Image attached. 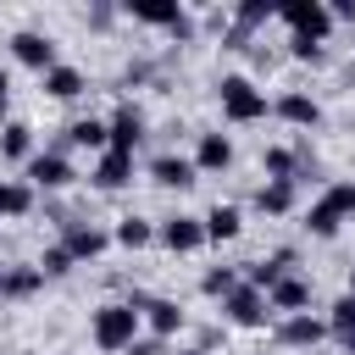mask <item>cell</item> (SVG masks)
<instances>
[{
	"mask_svg": "<svg viewBox=\"0 0 355 355\" xmlns=\"http://www.w3.org/2000/svg\"><path fill=\"white\" fill-rule=\"evenodd\" d=\"M139 338V305L133 300H111L94 311V344L105 355H128V344Z\"/></svg>",
	"mask_w": 355,
	"mask_h": 355,
	"instance_id": "cell-1",
	"label": "cell"
},
{
	"mask_svg": "<svg viewBox=\"0 0 355 355\" xmlns=\"http://www.w3.org/2000/svg\"><path fill=\"white\" fill-rule=\"evenodd\" d=\"M216 100H222V116L227 122H261L272 105H266V94L250 83V78H222L216 83Z\"/></svg>",
	"mask_w": 355,
	"mask_h": 355,
	"instance_id": "cell-2",
	"label": "cell"
},
{
	"mask_svg": "<svg viewBox=\"0 0 355 355\" xmlns=\"http://www.w3.org/2000/svg\"><path fill=\"white\" fill-rule=\"evenodd\" d=\"M277 17L288 22V33H294V39H311V44H322V39L333 33V11H327L322 0H283V6H277Z\"/></svg>",
	"mask_w": 355,
	"mask_h": 355,
	"instance_id": "cell-3",
	"label": "cell"
},
{
	"mask_svg": "<svg viewBox=\"0 0 355 355\" xmlns=\"http://www.w3.org/2000/svg\"><path fill=\"white\" fill-rule=\"evenodd\" d=\"M128 17L133 22H150V28H166L172 39H189L194 33V22H189V11L178 0H128Z\"/></svg>",
	"mask_w": 355,
	"mask_h": 355,
	"instance_id": "cell-4",
	"label": "cell"
},
{
	"mask_svg": "<svg viewBox=\"0 0 355 355\" xmlns=\"http://www.w3.org/2000/svg\"><path fill=\"white\" fill-rule=\"evenodd\" d=\"M222 316H227L233 327H266V322H272V300H266L261 288L239 283V288L222 300Z\"/></svg>",
	"mask_w": 355,
	"mask_h": 355,
	"instance_id": "cell-5",
	"label": "cell"
},
{
	"mask_svg": "<svg viewBox=\"0 0 355 355\" xmlns=\"http://www.w3.org/2000/svg\"><path fill=\"white\" fill-rule=\"evenodd\" d=\"M11 55L44 78V72L55 67V39H50V33H33V28H22V33H11Z\"/></svg>",
	"mask_w": 355,
	"mask_h": 355,
	"instance_id": "cell-6",
	"label": "cell"
},
{
	"mask_svg": "<svg viewBox=\"0 0 355 355\" xmlns=\"http://www.w3.org/2000/svg\"><path fill=\"white\" fill-rule=\"evenodd\" d=\"M155 239H161L172 255H189V250H200V244H205V216H166Z\"/></svg>",
	"mask_w": 355,
	"mask_h": 355,
	"instance_id": "cell-7",
	"label": "cell"
},
{
	"mask_svg": "<svg viewBox=\"0 0 355 355\" xmlns=\"http://www.w3.org/2000/svg\"><path fill=\"white\" fill-rule=\"evenodd\" d=\"M28 183H33V189H67V183H72V161H67L61 150H39V155L28 161Z\"/></svg>",
	"mask_w": 355,
	"mask_h": 355,
	"instance_id": "cell-8",
	"label": "cell"
},
{
	"mask_svg": "<svg viewBox=\"0 0 355 355\" xmlns=\"http://www.w3.org/2000/svg\"><path fill=\"white\" fill-rule=\"evenodd\" d=\"M322 333H327V322H322V316H311V311H300V316H283V322H277V338H283L288 349H311Z\"/></svg>",
	"mask_w": 355,
	"mask_h": 355,
	"instance_id": "cell-9",
	"label": "cell"
},
{
	"mask_svg": "<svg viewBox=\"0 0 355 355\" xmlns=\"http://www.w3.org/2000/svg\"><path fill=\"white\" fill-rule=\"evenodd\" d=\"M227 166H233V139L227 133H200L194 172H227Z\"/></svg>",
	"mask_w": 355,
	"mask_h": 355,
	"instance_id": "cell-10",
	"label": "cell"
},
{
	"mask_svg": "<svg viewBox=\"0 0 355 355\" xmlns=\"http://www.w3.org/2000/svg\"><path fill=\"white\" fill-rule=\"evenodd\" d=\"M105 128H111V150H122V155H133V150H139V139H144V116H139L133 105H122Z\"/></svg>",
	"mask_w": 355,
	"mask_h": 355,
	"instance_id": "cell-11",
	"label": "cell"
},
{
	"mask_svg": "<svg viewBox=\"0 0 355 355\" xmlns=\"http://www.w3.org/2000/svg\"><path fill=\"white\" fill-rule=\"evenodd\" d=\"M133 305H139V316L150 322V333H155V338H172V333L183 327V311H178L172 300H133Z\"/></svg>",
	"mask_w": 355,
	"mask_h": 355,
	"instance_id": "cell-12",
	"label": "cell"
},
{
	"mask_svg": "<svg viewBox=\"0 0 355 355\" xmlns=\"http://www.w3.org/2000/svg\"><path fill=\"white\" fill-rule=\"evenodd\" d=\"M266 300H272V311H283V316H300V311L311 305V283L288 272V277H283V283H277V288H272Z\"/></svg>",
	"mask_w": 355,
	"mask_h": 355,
	"instance_id": "cell-13",
	"label": "cell"
},
{
	"mask_svg": "<svg viewBox=\"0 0 355 355\" xmlns=\"http://www.w3.org/2000/svg\"><path fill=\"white\" fill-rule=\"evenodd\" d=\"M272 17H277V6H272V0H244V6L233 11V33H227V39H233V44H244V39H250V28H261V22H272Z\"/></svg>",
	"mask_w": 355,
	"mask_h": 355,
	"instance_id": "cell-14",
	"label": "cell"
},
{
	"mask_svg": "<svg viewBox=\"0 0 355 355\" xmlns=\"http://www.w3.org/2000/svg\"><path fill=\"white\" fill-rule=\"evenodd\" d=\"M272 111H277L283 122H294V128H316V122H322V105H316L311 94H300V89H294V94H283Z\"/></svg>",
	"mask_w": 355,
	"mask_h": 355,
	"instance_id": "cell-15",
	"label": "cell"
},
{
	"mask_svg": "<svg viewBox=\"0 0 355 355\" xmlns=\"http://www.w3.org/2000/svg\"><path fill=\"white\" fill-rule=\"evenodd\" d=\"M67 144H78V150H111V128L100 122V116H78L72 128H67Z\"/></svg>",
	"mask_w": 355,
	"mask_h": 355,
	"instance_id": "cell-16",
	"label": "cell"
},
{
	"mask_svg": "<svg viewBox=\"0 0 355 355\" xmlns=\"http://www.w3.org/2000/svg\"><path fill=\"white\" fill-rule=\"evenodd\" d=\"M133 178V155H122V150H105L100 161H94V189H122Z\"/></svg>",
	"mask_w": 355,
	"mask_h": 355,
	"instance_id": "cell-17",
	"label": "cell"
},
{
	"mask_svg": "<svg viewBox=\"0 0 355 355\" xmlns=\"http://www.w3.org/2000/svg\"><path fill=\"white\" fill-rule=\"evenodd\" d=\"M61 244L72 250V261H94V255L105 250V233L89 227V222H67V239H61Z\"/></svg>",
	"mask_w": 355,
	"mask_h": 355,
	"instance_id": "cell-18",
	"label": "cell"
},
{
	"mask_svg": "<svg viewBox=\"0 0 355 355\" xmlns=\"http://www.w3.org/2000/svg\"><path fill=\"white\" fill-rule=\"evenodd\" d=\"M288 266H294V250H277L272 261H255L250 266V288H261V294H272L283 277H288Z\"/></svg>",
	"mask_w": 355,
	"mask_h": 355,
	"instance_id": "cell-19",
	"label": "cell"
},
{
	"mask_svg": "<svg viewBox=\"0 0 355 355\" xmlns=\"http://www.w3.org/2000/svg\"><path fill=\"white\" fill-rule=\"evenodd\" d=\"M150 178H155L161 189H189V183H194V161H183V155H155Z\"/></svg>",
	"mask_w": 355,
	"mask_h": 355,
	"instance_id": "cell-20",
	"label": "cell"
},
{
	"mask_svg": "<svg viewBox=\"0 0 355 355\" xmlns=\"http://www.w3.org/2000/svg\"><path fill=\"white\" fill-rule=\"evenodd\" d=\"M44 94H50V100H78V94H83V72L55 61V67L44 72Z\"/></svg>",
	"mask_w": 355,
	"mask_h": 355,
	"instance_id": "cell-21",
	"label": "cell"
},
{
	"mask_svg": "<svg viewBox=\"0 0 355 355\" xmlns=\"http://www.w3.org/2000/svg\"><path fill=\"white\" fill-rule=\"evenodd\" d=\"M0 155L33 161V128H28V122H6V128H0Z\"/></svg>",
	"mask_w": 355,
	"mask_h": 355,
	"instance_id": "cell-22",
	"label": "cell"
},
{
	"mask_svg": "<svg viewBox=\"0 0 355 355\" xmlns=\"http://www.w3.org/2000/svg\"><path fill=\"white\" fill-rule=\"evenodd\" d=\"M239 227H244L239 205H216V211L205 216V239H211V244H227V239H239Z\"/></svg>",
	"mask_w": 355,
	"mask_h": 355,
	"instance_id": "cell-23",
	"label": "cell"
},
{
	"mask_svg": "<svg viewBox=\"0 0 355 355\" xmlns=\"http://www.w3.org/2000/svg\"><path fill=\"white\" fill-rule=\"evenodd\" d=\"M327 333H333L344 349H355V294H344V300L327 311Z\"/></svg>",
	"mask_w": 355,
	"mask_h": 355,
	"instance_id": "cell-24",
	"label": "cell"
},
{
	"mask_svg": "<svg viewBox=\"0 0 355 355\" xmlns=\"http://www.w3.org/2000/svg\"><path fill=\"white\" fill-rule=\"evenodd\" d=\"M255 205H261L266 216H288V211H294V183H261V189H255Z\"/></svg>",
	"mask_w": 355,
	"mask_h": 355,
	"instance_id": "cell-25",
	"label": "cell"
},
{
	"mask_svg": "<svg viewBox=\"0 0 355 355\" xmlns=\"http://www.w3.org/2000/svg\"><path fill=\"white\" fill-rule=\"evenodd\" d=\"M33 205V183H17V178H0V216H22Z\"/></svg>",
	"mask_w": 355,
	"mask_h": 355,
	"instance_id": "cell-26",
	"label": "cell"
},
{
	"mask_svg": "<svg viewBox=\"0 0 355 355\" xmlns=\"http://www.w3.org/2000/svg\"><path fill=\"white\" fill-rule=\"evenodd\" d=\"M261 166H266V183H294V150H283V144H272L266 155H261Z\"/></svg>",
	"mask_w": 355,
	"mask_h": 355,
	"instance_id": "cell-27",
	"label": "cell"
},
{
	"mask_svg": "<svg viewBox=\"0 0 355 355\" xmlns=\"http://www.w3.org/2000/svg\"><path fill=\"white\" fill-rule=\"evenodd\" d=\"M305 227H311V233H316V239H333V233H338V227H344V216H338V211H333V205H327V200H316V205H311V211H305Z\"/></svg>",
	"mask_w": 355,
	"mask_h": 355,
	"instance_id": "cell-28",
	"label": "cell"
},
{
	"mask_svg": "<svg viewBox=\"0 0 355 355\" xmlns=\"http://www.w3.org/2000/svg\"><path fill=\"white\" fill-rule=\"evenodd\" d=\"M44 288V272L39 266H11V283H6V300H28Z\"/></svg>",
	"mask_w": 355,
	"mask_h": 355,
	"instance_id": "cell-29",
	"label": "cell"
},
{
	"mask_svg": "<svg viewBox=\"0 0 355 355\" xmlns=\"http://www.w3.org/2000/svg\"><path fill=\"white\" fill-rule=\"evenodd\" d=\"M150 239H155V227H150L144 216H122V222H116V244H128V250H144Z\"/></svg>",
	"mask_w": 355,
	"mask_h": 355,
	"instance_id": "cell-30",
	"label": "cell"
},
{
	"mask_svg": "<svg viewBox=\"0 0 355 355\" xmlns=\"http://www.w3.org/2000/svg\"><path fill=\"white\" fill-rule=\"evenodd\" d=\"M200 288H205L211 300H227V294L239 288V272H233V266H211V272L200 277Z\"/></svg>",
	"mask_w": 355,
	"mask_h": 355,
	"instance_id": "cell-31",
	"label": "cell"
},
{
	"mask_svg": "<svg viewBox=\"0 0 355 355\" xmlns=\"http://www.w3.org/2000/svg\"><path fill=\"white\" fill-rule=\"evenodd\" d=\"M72 266H78V261H72L67 244H50V250L39 255V272H44V277H61V272H72Z\"/></svg>",
	"mask_w": 355,
	"mask_h": 355,
	"instance_id": "cell-32",
	"label": "cell"
},
{
	"mask_svg": "<svg viewBox=\"0 0 355 355\" xmlns=\"http://www.w3.org/2000/svg\"><path fill=\"white\" fill-rule=\"evenodd\" d=\"M322 200H327V205H333V211H338L344 222H355V183H333V189H327Z\"/></svg>",
	"mask_w": 355,
	"mask_h": 355,
	"instance_id": "cell-33",
	"label": "cell"
},
{
	"mask_svg": "<svg viewBox=\"0 0 355 355\" xmlns=\"http://www.w3.org/2000/svg\"><path fill=\"white\" fill-rule=\"evenodd\" d=\"M128 355H166V344H161V338H133Z\"/></svg>",
	"mask_w": 355,
	"mask_h": 355,
	"instance_id": "cell-34",
	"label": "cell"
},
{
	"mask_svg": "<svg viewBox=\"0 0 355 355\" xmlns=\"http://www.w3.org/2000/svg\"><path fill=\"white\" fill-rule=\"evenodd\" d=\"M288 44H294L300 61H322V44H311V39H288Z\"/></svg>",
	"mask_w": 355,
	"mask_h": 355,
	"instance_id": "cell-35",
	"label": "cell"
},
{
	"mask_svg": "<svg viewBox=\"0 0 355 355\" xmlns=\"http://www.w3.org/2000/svg\"><path fill=\"white\" fill-rule=\"evenodd\" d=\"M333 11V22H355V0H338V6H327Z\"/></svg>",
	"mask_w": 355,
	"mask_h": 355,
	"instance_id": "cell-36",
	"label": "cell"
},
{
	"mask_svg": "<svg viewBox=\"0 0 355 355\" xmlns=\"http://www.w3.org/2000/svg\"><path fill=\"white\" fill-rule=\"evenodd\" d=\"M6 105H11V78L0 72V111H6Z\"/></svg>",
	"mask_w": 355,
	"mask_h": 355,
	"instance_id": "cell-37",
	"label": "cell"
},
{
	"mask_svg": "<svg viewBox=\"0 0 355 355\" xmlns=\"http://www.w3.org/2000/svg\"><path fill=\"white\" fill-rule=\"evenodd\" d=\"M6 283H11V266H6V261H0V294H6Z\"/></svg>",
	"mask_w": 355,
	"mask_h": 355,
	"instance_id": "cell-38",
	"label": "cell"
},
{
	"mask_svg": "<svg viewBox=\"0 0 355 355\" xmlns=\"http://www.w3.org/2000/svg\"><path fill=\"white\" fill-rule=\"evenodd\" d=\"M178 355H211V349H200V344H194V349H178Z\"/></svg>",
	"mask_w": 355,
	"mask_h": 355,
	"instance_id": "cell-39",
	"label": "cell"
},
{
	"mask_svg": "<svg viewBox=\"0 0 355 355\" xmlns=\"http://www.w3.org/2000/svg\"><path fill=\"white\" fill-rule=\"evenodd\" d=\"M349 294H355V272H349Z\"/></svg>",
	"mask_w": 355,
	"mask_h": 355,
	"instance_id": "cell-40",
	"label": "cell"
},
{
	"mask_svg": "<svg viewBox=\"0 0 355 355\" xmlns=\"http://www.w3.org/2000/svg\"><path fill=\"white\" fill-rule=\"evenodd\" d=\"M344 355H355V349H344Z\"/></svg>",
	"mask_w": 355,
	"mask_h": 355,
	"instance_id": "cell-41",
	"label": "cell"
}]
</instances>
